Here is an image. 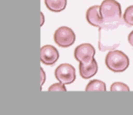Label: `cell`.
<instances>
[{
	"mask_svg": "<svg viewBox=\"0 0 133 115\" xmlns=\"http://www.w3.org/2000/svg\"><path fill=\"white\" fill-rule=\"evenodd\" d=\"M99 13L103 20V29L113 30L123 24L121 6L116 0H104L99 6Z\"/></svg>",
	"mask_w": 133,
	"mask_h": 115,
	"instance_id": "1",
	"label": "cell"
},
{
	"mask_svg": "<svg viewBox=\"0 0 133 115\" xmlns=\"http://www.w3.org/2000/svg\"><path fill=\"white\" fill-rule=\"evenodd\" d=\"M107 67L114 73H122L129 65V59L123 52L113 50L108 53L105 59Z\"/></svg>",
	"mask_w": 133,
	"mask_h": 115,
	"instance_id": "2",
	"label": "cell"
},
{
	"mask_svg": "<svg viewBox=\"0 0 133 115\" xmlns=\"http://www.w3.org/2000/svg\"><path fill=\"white\" fill-rule=\"evenodd\" d=\"M76 35L71 28L61 26L54 34V41L60 47H69L75 43Z\"/></svg>",
	"mask_w": 133,
	"mask_h": 115,
	"instance_id": "3",
	"label": "cell"
},
{
	"mask_svg": "<svg viewBox=\"0 0 133 115\" xmlns=\"http://www.w3.org/2000/svg\"><path fill=\"white\" fill-rule=\"evenodd\" d=\"M55 76L59 82L63 84H70L76 79V70L71 64H62L57 66L55 71Z\"/></svg>",
	"mask_w": 133,
	"mask_h": 115,
	"instance_id": "4",
	"label": "cell"
},
{
	"mask_svg": "<svg viewBox=\"0 0 133 115\" xmlns=\"http://www.w3.org/2000/svg\"><path fill=\"white\" fill-rule=\"evenodd\" d=\"M95 48L90 44H82L78 45L74 51V56L78 62L88 63L94 59Z\"/></svg>",
	"mask_w": 133,
	"mask_h": 115,
	"instance_id": "5",
	"label": "cell"
},
{
	"mask_svg": "<svg viewBox=\"0 0 133 115\" xmlns=\"http://www.w3.org/2000/svg\"><path fill=\"white\" fill-rule=\"evenodd\" d=\"M59 53L57 49L53 45L46 44L40 49V60L46 65H53L58 60Z\"/></svg>",
	"mask_w": 133,
	"mask_h": 115,
	"instance_id": "6",
	"label": "cell"
},
{
	"mask_svg": "<svg viewBox=\"0 0 133 115\" xmlns=\"http://www.w3.org/2000/svg\"><path fill=\"white\" fill-rule=\"evenodd\" d=\"M86 18L90 26L98 27L99 30L104 28V24L102 17L99 13V6H92L87 10L86 13Z\"/></svg>",
	"mask_w": 133,
	"mask_h": 115,
	"instance_id": "7",
	"label": "cell"
},
{
	"mask_svg": "<svg viewBox=\"0 0 133 115\" xmlns=\"http://www.w3.org/2000/svg\"><path fill=\"white\" fill-rule=\"evenodd\" d=\"M98 72V64L92 59L88 63H79V74L82 78L89 79L94 76Z\"/></svg>",
	"mask_w": 133,
	"mask_h": 115,
	"instance_id": "8",
	"label": "cell"
},
{
	"mask_svg": "<svg viewBox=\"0 0 133 115\" xmlns=\"http://www.w3.org/2000/svg\"><path fill=\"white\" fill-rule=\"evenodd\" d=\"M46 6L52 12H61L66 8V0H45Z\"/></svg>",
	"mask_w": 133,
	"mask_h": 115,
	"instance_id": "9",
	"label": "cell"
},
{
	"mask_svg": "<svg viewBox=\"0 0 133 115\" xmlns=\"http://www.w3.org/2000/svg\"><path fill=\"white\" fill-rule=\"evenodd\" d=\"M86 91H106V84L99 80H92L86 86Z\"/></svg>",
	"mask_w": 133,
	"mask_h": 115,
	"instance_id": "10",
	"label": "cell"
},
{
	"mask_svg": "<svg viewBox=\"0 0 133 115\" xmlns=\"http://www.w3.org/2000/svg\"><path fill=\"white\" fill-rule=\"evenodd\" d=\"M123 21L129 26H133V6H130L125 10L123 15Z\"/></svg>",
	"mask_w": 133,
	"mask_h": 115,
	"instance_id": "11",
	"label": "cell"
},
{
	"mask_svg": "<svg viewBox=\"0 0 133 115\" xmlns=\"http://www.w3.org/2000/svg\"><path fill=\"white\" fill-rule=\"evenodd\" d=\"M110 91H129V88L127 84L123 83V82H114L112 85L110 86Z\"/></svg>",
	"mask_w": 133,
	"mask_h": 115,
	"instance_id": "12",
	"label": "cell"
},
{
	"mask_svg": "<svg viewBox=\"0 0 133 115\" xmlns=\"http://www.w3.org/2000/svg\"><path fill=\"white\" fill-rule=\"evenodd\" d=\"M66 89L65 85L61 82L59 83H54L48 88V91H66Z\"/></svg>",
	"mask_w": 133,
	"mask_h": 115,
	"instance_id": "13",
	"label": "cell"
},
{
	"mask_svg": "<svg viewBox=\"0 0 133 115\" xmlns=\"http://www.w3.org/2000/svg\"><path fill=\"white\" fill-rule=\"evenodd\" d=\"M128 41H129V44L131 46H133V31H131L130 34L129 35V36H128Z\"/></svg>",
	"mask_w": 133,
	"mask_h": 115,
	"instance_id": "14",
	"label": "cell"
},
{
	"mask_svg": "<svg viewBox=\"0 0 133 115\" xmlns=\"http://www.w3.org/2000/svg\"><path fill=\"white\" fill-rule=\"evenodd\" d=\"M41 77H42V80H41V85H42L45 82V73L43 71V69H41Z\"/></svg>",
	"mask_w": 133,
	"mask_h": 115,
	"instance_id": "15",
	"label": "cell"
}]
</instances>
